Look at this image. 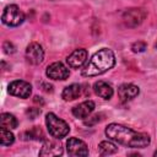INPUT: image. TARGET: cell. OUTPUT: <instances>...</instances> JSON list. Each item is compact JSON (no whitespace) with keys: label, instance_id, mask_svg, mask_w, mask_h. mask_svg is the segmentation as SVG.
<instances>
[{"label":"cell","instance_id":"cell-13","mask_svg":"<svg viewBox=\"0 0 157 157\" xmlns=\"http://www.w3.org/2000/svg\"><path fill=\"white\" fill-rule=\"evenodd\" d=\"M63 146L60 142L55 140H45L42 150L39 151V156H61Z\"/></svg>","mask_w":157,"mask_h":157},{"label":"cell","instance_id":"cell-17","mask_svg":"<svg viewBox=\"0 0 157 157\" xmlns=\"http://www.w3.org/2000/svg\"><path fill=\"white\" fill-rule=\"evenodd\" d=\"M98 151H99V155L102 156H109L118 152V147L110 141H102L98 145Z\"/></svg>","mask_w":157,"mask_h":157},{"label":"cell","instance_id":"cell-4","mask_svg":"<svg viewBox=\"0 0 157 157\" xmlns=\"http://www.w3.org/2000/svg\"><path fill=\"white\" fill-rule=\"evenodd\" d=\"M1 21L9 27H17L23 23L25 13L20 10L17 5H7L2 11Z\"/></svg>","mask_w":157,"mask_h":157},{"label":"cell","instance_id":"cell-25","mask_svg":"<svg viewBox=\"0 0 157 157\" xmlns=\"http://www.w3.org/2000/svg\"><path fill=\"white\" fill-rule=\"evenodd\" d=\"M156 48H157V42H156Z\"/></svg>","mask_w":157,"mask_h":157},{"label":"cell","instance_id":"cell-23","mask_svg":"<svg viewBox=\"0 0 157 157\" xmlns=\"http://www.w3.org/2000/svg\"><path fill=\"white\" fill-rule=\"evenodd\" d=\"M99 117H101V115H98V114H97V115H93V117H91V118L86 119V120H85V125H88V126H90V125L96 124L97 121H99V120H101V118H99Z\"/></svg>","mask_w":157,"mask_h":157},{"label":"cell","instance_id":"cell-1","mask_svg":"<svg viewBox=\"0 0 157 157\" xmlns=\"http://www.w3.org/2000/svg\"><path fill=\"white\" fill-rule=\"evenodd\" d=\"M105 135L108 139L132 148H142L150 145L151 139L146 132H137L125 125L112 123L105 128Z\"/></svg>","mask_w":157,"mask_h":157},{"label":"cell","instance_id":"cell-11","mask_svg":"<svg viewBox=\"0 0 157 157\" xmlns=\"http://www.w3.org/2000/svg\"><path fill=\"white\" fill-rule=\"evenodd\" d=\"M96 108V104L93 101L88 99L85 102H81L80 104L75 105L72 108V115L77 119H86Z\"/></svg>","mask_w":157,"mask_h":157},{"label":"cell","instance_id":"cell-14","mask_svg":"<svg viewBox=\"0 0 157 157\" xmlns=\"http://www.w3.org/2000/svg\"><path fill=\"white\" fill-rule=\"evenodd\" d=\"M93 91H94V93L97 96H99L103 99H110L112 96H113V93H114L112 85L108 83V82H105V81H102V80L94 82Z\"/></svg>","mask_w":157,"mask_h":157},{"label":"cell","instance_id":"cell-2","mask_svg":"<svg viewBox=\"0 0 157 157\" xmlns=\"http://www.w3.org/2000/svg\"><path fill=\"white\" fill-rule=\"evenodd\" d=\"M114 65H115L114 53L108 48H103V49L96 52L91 56V59L83 66L81 75L83 77L98 76V75H102L105 71L110 70Z\"/></svg>","mask_w":157,"mask_h":157},{"label":"cell","instance_id":"cell-9","mask_svg":"<svg viewBox=\"0 0 157 157\" xmlns=\"http://www.w3.org/2000/svg\"><path fill=\"white\" fill-rule=\"evenodd\" d=\"M47 76L52 80H66L70 75L69 69L60 61L53 63L47 67Z\"/></svg>","mask_w":157,"mask_h":157},{"label":"cell","instance_id":"cell-10","mask_svg":"<svg viewBox=\"0 0 157 157\" xmlns=\"http://www.w3.org/2000/svg\"><path fill=\"white\" fill-rule=\"evenodd\" d=\"M87 56H88V53L86 49L83 48H80V49H76L74 50L67 58H66V63L72 69H78L81 66H83L87 61Z\"/></svg>","mask_w":157,"mask_h":157},{"label":"cell","instance_id":"cell-6","mask_svg":"<svg viewBox=\"0 0 157 157\" xmlns=\"http://www.w3.org/2000/svg\"><path fill=\"white\" fill-rule=\"evenodd\" d=\"M145 17H146V11L140 7L129 9L123 15V20H124L125 25L129 27H136V26L141 25L142 21L145 20Z\"/></svg>","mask_w":157,"mask_h":157},{"label":"cell","instance_id":"cell-8","mask_svg":"<svg viewBox=\"0 0 157 157\" xmlns=\"http://www.w3.org/2000/svg\"><path fill=\"white\" fill-rule=\"evenodd\" d=\"M26 59L32 65H38L44 59V50L42 45L37 42H32L28 44L26 49Z\"/></svg>","mask_w":157,"mask_h":157},{"label":"cell","instance_id":"cell-20","mask_svg":"<svg viewBox=\"0 0 157 157\" xmlns=\"http://www.w3.org/2000/svg\"><path fill=\"white\" fill-rule=\"evenodd\" d=\"M146 48H147V45L145 42H136L131 45V49L134 53H142V52H145Z\"/></svg>","mask_w":157,"mask_h":157},{"label":"cell","instance_id":"cell-16","mask_svg":"<svg viewBox=\"0 0 157 157\" xmlns=\"http://www.w3.org/2000/svg\"><path fill=\"white\" fill-rule=\"evenodd\" d=\"M0 124L2 128H6V129H16L17 125H18V121L16 119V117L13 114H10V113H2L1 117H0Z\"/></svg>","mask_w":157,"mask_h":157},{"label":"cell","instance_id":"cell-3","mask_svg":"<svg viewBox=\"0 0 157 157\" xmlns=\"http://www.w3.org/2000/svg\"><path fill=\"white\" fill-rule=\"evenodd\" d=\"M45 124H47V129L49 134L58 140L65 137L70 131L67 123L60 119L59 117H56L54 113H48L45 115Z\"/></svg>","mask_w":157,"mask_h":157},{"label":"cell","instance_id":"cell-15","mask_svg":"<svg viewBox=\"0 0 157 157\" xmlns=\"http://www.w3.org/2000/svg\"><path fill=\"white\" fill-rule=\"evenodd\" d=\"M82 93V87L78 83H72L70 86H66L61 93V97L64 101H74L78 98Z\"/></svg>","mask_w":157,"mask_h":157},{"label":"cell","instance_id":"cell-21","mask_svg":"<svg viewBox=\"0 0 157 157\" xmlns=\"http://www.w3.org/2000/svg\"><path fill=\"white\" fill-rule=\"evenodd\" d=\"M4 52H5L6 54H12V53H15V47H13V44L10 43V42H5V43H4Z\"/></svg>","mask_w":157,"mask_h":157},{"label":"cell","instance_id":"cell-24","mask_svg":"<svg viewBox=\"0 0 157 157\" xmlns=\"http://www.w3.org/2000/svg\"><path fill=\"white\" fill-rule=\"evenodd\" d=\"M155 156H156V157H157V151H156V152H155Z\"/></svg>","mask_w":157,"mask_h":157},{"label":"cell","instance_id":"cell-7","mask_svg":"<svg viewBox=\"0 0 157 157\" xmlns=\"http://www.w3.org/2000/svg\"><path fill=\"white\" fill-rule=\"evenodd\" d=\"M66 151L69 156L76 157V156H87L88 155V147L87 145L77 139V137H70L66 141Z\"/></svg>","mask_w":157,"mask_h":157},{"label":"cell","instance_id":"cell-18","mask_svg":"<svg viewBox=\"0 0 157 157\" xmlns=\"http://www.w3.org/2000/svg\"><path fill=\"white\" fill-rule=\"evenodd\" d=\"M22 136H23V140H37V141L44 140V135L38 126H33L31 130L25 131Z\"/></svg>","mask_w":157,"mask_h":157},{"label":"cell","instance_id":"cell-22","mask_svg":"<svg viewBox=\"0 0 157 157\" xmlns=\"http://www.w3.org/2000/svg\"><path fill=\"white\" fill-rule=\"evenodd\" d=\"M26 113H27V115H28L31 119H34L38 114H40V109H39V108H29Z\"/></svg>","mask_w":157,"mask_h":157},{"label":"cell","instance_id":"cell-19","mask_svg":"<svg viewBox=\"0 0 157 157\" xmlns=\"http://www.w3.org/2000/svg\"><path fill=\"white\" fill-rule=\"evenodd\" d=\"M13 141H15V136L10 131V129L1 126V129H0V144L2 146H10L11 144H13Z\"/></svg>","mask_w":157,"mask_h":157},{"label":"cell","instance_id":"cell-12","mask_svg":"<svg viewBox=\"0 0 157 157\" xmlns=\"http://www.w3.org/2000/svg\"><path fill=\"white\" fill-rule=\"evenodd\" d=\"M139 93H140L139 87L136 85H132V83H123L118 88V96H119L121 102L131 101L135 97H137Z\"/></svg>","mask_w":157,"mask_h":157},{"label":"cell","instance_id":"cell-5","mask_svg":"<svg viewBox=\"0 0 157 157\" xmlns=\"http://www.w3.org/2000/svg\"><path fill=\"white\" fill-rule=\"evenodd\" d=\"M7 91L11 96L18 98H28L32 93V86L23 80H16L9 83Z\"/></svg>","mask_w":157,"mask_h":157}]
</instances>
